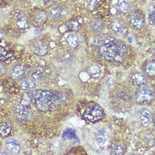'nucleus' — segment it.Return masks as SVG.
Returning a JSON list of instances; mask_svg holds the SVG:
<instances>
[{"label":"nucleus","instance_id":"nucleus-1","mask_svg":"<svg viewBox=\"0 0 155 155\" xmlns=\"http://www.w3.org/2000/svg\"><path fill=\"white\" fill-rule=\"evenodd\" d=\"M93 46L101 57L109 61L121 63L127 53L125 43L112 36L98 38Z\"/></svg>","mask_w":155,"mask_h":155},{"label":"nucleus","instance_id":"nucleus-2","mask_svg":"<svg viewBox=\"0 0 155 155\" xmlns=\"http://www.w3.org/2000/svg\"><path fill=\"white\" fill-rule=\"evenodd\" d=\"M29 95L35 101L37 108L42 111L49 110L59 104L58 97L48 90H33Z\"/></svg>","mask_w":155,"mask_h":155},{"label":"nucleus","instance_id":"nucleus-3","mask_svg":"<svg viewBox=\"0 0 155 155\" xmlns=\"http://www.w3.org/2000/svg\"><path fill=\"white\" fill-rule=\"evenodd\" d=\"M84 116L91 122H96L101 120L104 115V110L98 104H90L84 111Z\"/></svg>","mask_w":155,"mask_h":155},{"label":"nucleus","instance_id":"nucleus-4","mask_svg":"<svg viewBox=\"0 0 155 155\" xmlns=\"http://www.w3.org/2000/svg\"><path fill=\"white\" fill-rule=\"evenodd\" d=\"M135 99L139 104H146L151 102L153 98V94L150 89L145 87H140L135 91Z\"/></svg>","mask_w":155,"mask_h":155},{"label":"nucleus","instance_id":"nucleus-5","mask_svg":"<svg viewBox=\"0 0 155 155\" xmlns=\"http://www.w3.org/2000/svg\"><path fill=\"white\" fill-rule=\"evenodd\" d=\"M13 15L16 20V25L19 28L25 29L28 27V19L24 12L20 10H16L14 12Z\"/></svg>","mask_w":155,"mask_h":155},{"label":"nucleus","instance_id":"nucleus-6","mask_svg":"<svg viewBox=\"0 0 155 155\" xmlns=\"http://www.w3.org/2000/svg\"><path fill=\"white\" fill-rule=\"evenodd\" d=\"M108 134L106 130L103 127H99L95 131V138L98 144H105L108 140Z\"/></svg>","mask_w":155,"mask_h":155},{"label":"nucleus","instance_id":"nucleus-7","mask_svg":"<svg viewBox=\"0 0 155 155\" xmlns=\"http://www.w3.org/2000/svg\"><path fill=\"white\" fill-rule=\"evenodd\" d=\"M139 120L143 127H147L150 125V118L151 116V112L147 108H142L138 112Z\"/></svg>","mask_w":155,"mask_h":155},{"label":"nucleus","instance_id":"nucleus-8","mask_svg":"<svg viewBox=\"0 0 155 155\" xmlns=\"http://www.w3.org/2000/svg\"><path fill=\"white\" fill-rule=\"evenodd\" d=\"M26 107H27L21 105V103L16 106L15 112L16 116L19 119L25 120L28 118L31 112L27 109Z\"/></svg>","mask_w":155,"mask_h":155},{"label":"nucleus","instance_id":"nucleus-9","mask_svg":"<svg viewBox=\"0 0 155 155\" xmlns=\"http://www.w3.org/2000/svg\"><path fill=\"white\" fill-rule=\"evenodd\" d=\"M25 73V70L23 65H16L11 70L10 76L14 79H19L22 78Z\"/></svg>","mask_w":155,"mask_h":155},{"label":"nucleus","instance_id":"nucleus-10","mask_svg":"<svg viewBox=\"0 0 155 155\" xmlns=\"http://www.w3.org/2000/svg\"><path fill=\"white\" fill-rule=\"evenodd\" d=\"M0 59L6 64H10L15 59L12 54L9 53L3 47L0 46Z\"/></svg>","mask_w":155,"mask_h":155},{"label":"nucleus","instance_id":"nucleus-11","mask_svg":"<svg viewBox=\"0 0 155 155\" xmlns=\"http://www.w3.org/2000/svg\"><path fill=\"white\" fill-rule=\"evenodd\" d=\"M6 147L9 151L14 153H18L21 150V146L16 140L10 139L6 142Z\"/></svg>","mask_w":155,"mask_h":155},{"label":"nucleus","instance_id":"nucleus-12","mask_svg":"<svg viewBox=\"0 0 155 155\" xmlns=\"http://www.w3.org/2000/svg\"><path fill=\"white\" fill-rule=\"evenodd\" d=\"M12 127L8 123L0 124V135L4 138H6L11 134Z\"/></svg>","mask_w":155,"mask_h":155},{"label":"nucleus","instance_id":"nucleus-13","mask_svg":"<svg viewBox=\"0 0 155 155\" xmlns=\"http://www.w3.org/2000/svg\"><path fill=\"white\" fill-rule=\"evenodd\" d=\"M130 23L136 28L142 29L145 25V20L139 16L134 15L130 18Z\"/></svg>","mask_w":155,"mask_h":155},{"label":"nucleus","instance_id":"nucleus-14","mask_svg":"<svg viewBox=\"0 0 155 155\" xmlns=\"http://www.w3.org/2000/svg\"><path fill=\"white\" fill-rule=\"evenodd\" d=\"M90 28L91 29L96 32H98L99 31H101L102 29L104 27V23L98 19H93L91 21L90 23Z\"/></svg>","mask_w":155,"mask_h":155},{"label":"nucleus","instance_id":"nucleus-15","mask_svg":"<svg viewBox=\"0 0 155 155\" xmlns=\"http://www.w3.org/2000/svg\"><path fill=\"white\" fill-rule=\"evenodd\" d=\"M77 135L76 131L72 129H67L63 131L62 134V139L64 140H71V139H76Z\"/></svg>","mask_w":155,"mask_h":155},{"label":"nucleus","instance_id":"nucleus-16","mask_svg":"<svg viewBox=\"0 0 155 155\" xmlns=\"http://www.w3.org/2000/svg\"><path fill=\"white\" fill-rule=\"evenodd\" d=\"M110 28L116 33H124V27L122 25L121 22L119 20H114L113 22L111 23L110 25Z\"/></svg>","mask_w":155,"mask_h":155},{"label":"nucleus","instance_id":"nucleus-17","mask_svg":"<svg viewBox=\"0 0 155 155\" xmlns=\"http://www.w3.org/2000/svg\"><path fill=\"white\" fill-rule=\"evenodd\" d=\"M48 46L44 44H41L37 45L34 50L35 54L38 56H44L48 53Z\"/></svg>","mask_w":155,"mask_h":155},{"label":"nucleus","instance_id":"nucleus-18","mask_svg":"<svg viewBox=\"0 0 155 155\" xmlns=\"http://www.w3.org/2000/svg\"><path fill=\"white\" fill-rule=\"evenodd\" d=\"M21 87L23 90H32L35 87V84L32 79L28 78L21 82Z\"/></svg>","mask_w":155,"mask_h":155},{"label":"nucleus","instance_id":"nucleus-19","mask_svg":"<svg viewBox=\"0 0 155 155\" xmlns=\"http://www.w3.org/2000/svg\"><path fill=\"white\" fill-rule=\"evenodd\" d=\"M64 11V10L61 8L53 7V8H50V10H49V14L50 16L53 19L58 18L63 14Z\"/></svg>","mask_w":155,"mask_h":155},{"label":"nucleus","instance_id":"nucleus-20","mask_svg":"<svg viewBox=\"0 0 155 155\" xmlns=\"http://www.w3.org/2000/svg\"><path fill=\"white\" fill-rule=\"evenodd\" d=\"M118 8L120 12L124 14L127 12L130 8L128 0H119Z\"/></svg>","mask_w":155,"mask_h":155},{"label":"nucleus","instance_id":"nucleus-21","mask_svg":"<svg viewBox=\"0 0 155 155\" xmlns=\"http://www.w3.org/2000/svg\"><path fill=\"white\" fill-rule=\"evenodd\" d=\"M67 42L71 48H76L79 44L78 37L75 35H71L67 37Z\"/></svg>","mask_w":155,"mask_h":155},{"label":"nucleus","instance_id":"nucleus-22","mask_svg":"<svg viewBox=\"0 0 155 155\" xmlns=\"http://www.w3.org/2000/svg\"><path fill=\"white\" fill-rule=\"evenodd\" d=\"M47 19L46 14L44 12L40 11L37 13L36 18H35V21L37 24L42 25L44 23Z\"/></svg>","mask_w":155,"mask_h":155},{"label":"nucleus","instance_id":"nucleus-23","mask_svg":"<svg viewBox=\"0 0 155 155\" xmlns=\"http://www.w3.org/2000/svg\"><path fill=\"white\" fill-rule=\"evenodd\" d=\"M133 79L135 83L139 85H143L146 83V80L142 74L137 73L133 76Z\"/></svg>","mask_w":155,"mask_h":155},{"label":"nucleus","instance_id":"nucleus-24","mask_svg":"<svg viewBox=\"0 0 155 155\" xmlns=\"http://www.w3.org/2000/svg\"><path fill=\"white\" fill-rule=\"evenodd\" d=\"M31 101H32V98L29 95V94L25 93L21 97L20 103L24 106L28 107L31 103Z\"/></svg>","mask_w":155,"mask_h":155},{"label":"nucleus","instance_id":"nucleus-25","mask_svg":"<svg viewBox=\"0 0 155 155\" xmlns=\"http://www.w3.org/2000/svg\"><path fill=\"white\" fill-rule=\"evenodd\" d=\"M100 68L99 66L96 64L91 65L89 68V73L94 78H97L100 74Z\"/></svg>","mask_w":155,"mask_h":155},{"label":"nucleus","instance_id":"nucleus-26","mask_svg":"<svg viewBox=\"0 0 155 155\" xmlns=\"http://www.w3.org/2000/svg\"><path fill=\"white\" fill-rule=\"evenodd\" d=\"M155 61H153L150 62L148 64H147V67H146V72L147 74L151 76H153L155 75Z\"/></svg>","mask_w":155,"mask_h":155},{"label":"nucleus","instance_id":"nucleus-27","mask_svg":"<svg viewBox=\"0 0 155 155\" xmlns=\"http://www.w3.org/2000/svg\"><path fill=\"white\" fill-rule=\"evenodd\" d=\"M112 153L114 155H123L124 153V150L120 146H117L112 150Z\"/></svg>","mask_w":155,"mask_h":155},{"label":"nucleus","instance_id":"nucleus-28","mask_svg":"<svg viewBox=\"0 0 155 155\" xmlns=\"http://www.w3.org/2000/svg\"><path fill=\"white\" fill-rule=\"evenodd\" d=\"M106 85L108 89L112 88L114 85V80L112 78H108L106 80Z\"/></svg>","mask_w":155,"mask_h":155},{"label":"nucleus","instance_id":"nucleus-29","mask_svg":"<svg viewBox=\"0 0 155 155\" xmlns=\"http://www.w3.org/2000/svg\"><path fill=\"white\" fill-rule=\"evenodd\" d=\"M99 0H90L89 4V8L90 10H93L95 6L99 2Z\"/></svg>","mask_w":155,"mask_h":155},{"label":"nucleus","instance_id":"nucleus-30","mask_svg":"<svg viewBox=\"0 0 155 155\" xmlns=\"http://www.w3.org/2000/svg\"><path fill=\"white\" fill-rule=\"evenodd\" d=\"M148 21L152 25H155V13L152 12L148 15Z\"/></svg>","mask_w":155,"mask_h":155},{"label":"nucleus","instance_id":"nucleus-31","mask_svg":"<svg viewBox=\"0 0 155 155\" xmlns=\"http://www.w3.org/2000/svg\"><path fill=\"white\" fill-rule=\"evenodd\" d=\"M33 78L35 79L36 81H40L41 78V74L39 72H36L33 74Z\"/></svg>","mask_w":155,"mask_h":155},{"label":"nucleus","instance_id":"nucleus-32","mask_svg":"<svg viewBox=\"0 0 155 155\" xmlns=\"http://www.w3.org/2000/svg\"><path fill=\"white\" fill-rule=\"evenodd\" d=\"M70 26V28H71V29L74 30V29H77V28L78 27V26H79V25H78V21H73L71 22Z\"/></svg>","mask_w":155,"mask_h":155},{"label":"nucleus","instance_id":"nucleus-33","mask_svg":"<svg viewBox=\"0 0 155 155\" xmlns=\"http://www.w3.org/2000/svg\"><path fill=\"white\" fill-rule=\"evenodd\" d=\"M6 72V69L4 65L1 64H0V76L2 75L5 73Z\"/></svg>","mask_w":155,"mask_h":155},{"label":"nucleus","instance_id":"nucleus-34","mask_svg":"<svg viewBox=\"0 0 155 155\" xmlns=\"http://www.w3.org/2000/svg\"><path fill=\"white\" fill-rule=\"evenodd\" d=\"M127 40L129 41V42H132V41H133V38H132L131 37H129V38H128Z\"/></svg>","mask_w":155,"mask_h":155},{"label":"nucleus","instance_id":"nucleus-35","mask_svg":"<svg viewBox=\"0 0 155 155\" xmlns=\"http://www.w3.org/2000/svg\"><path fill=\"white\" fill-rule=\"evenodd\" d=\"M4 36V35L3 33H2L1 32H0V39H1L2 38H3Z\"/></svg>","mask_w":155,"mask_h":155},{"label":"nucleus","instance_id":"nucleus-36","mask_svg":"<svg viewBox=\"0 0 155 155\" xmlns=\"http://www.w3.org/2000/svg\"><path fill=\"white\" fill-rule=\"evenodd\" d=\"M0 155H7L6 152H0Z\"/></svg>","mask_w":155,"mask_h":155},{"label":"nucleus","instance_id":"nucleus-37","mask_svg":"<svg viewBox=\"0 0 155 155\" xmlns=\"http://www.w3.org/2000/svg\"><path fill=\"white\" fill-rule=\"evenodd\" d=\"M45 1H57V0H45Z\"/></svg>","mask_w":155,"mask_h":155},{"label":"nucleus","instance_id":"nucleus-38","mask_svg":"<svg viewBox=\"0 0 155 155\" xmlns=\"http://www.w3.org/2000/svg\"><path fill=\"white\" fill-rule=\"evenodd\" d=\"M1 13H0V19H1Z\"/></svg>","mask_w":155,"mask_h":155}]
</instances>
